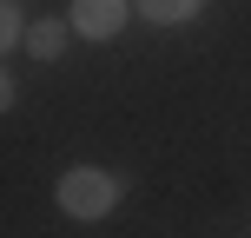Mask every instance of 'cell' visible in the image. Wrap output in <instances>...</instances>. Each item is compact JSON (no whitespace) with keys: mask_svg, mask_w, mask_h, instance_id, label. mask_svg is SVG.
Returning a JSON list of instances; mask_svg holds the SVG:
<instances>
[{"mask_svg":"<svg viewBox=\"0 0 251 238\" xmlns=\"http://www.w3.org/2000/svg\"><path fill=\"white\" fill-rule=\"evenodd\" d=\"M26 33H33V20H26V13H20V0H7V7H0V47H26Z\"/></svg>","mask_w":251,"mask_h":238,"instance_id":"5","label":"cell"},{"mask_svg":"<svg viewBox=\"0 0 251 238\" xmlns=\"http://www.w3.org/2000/svg\"><path fill=\"white\" fill-rule=\"evenodd\" d=\"M66 20H73L79 40H119L126 20H132V0H73Z\"/></svg>","mask_w":251,"mask_h":238,"instance_id":"2","label":"cell"},{"mask_svg":"<svg viewBox=\"0 0 251 238\" xmlns=\"http://www.w3.org/2000/svg\"><path fill=\"white\" fill-rule=\"evenodd\" d=\"M132 13L146 26H185V20L205 13V0H132Z\"/></svg>","mask_w":251,"mask_h":238,"instance_id":"3","label":"cell"},{"mask_svg":"<svg viewBox=\"0 0 251 238\" xmlns=\"http://www.w3.org/2000/svg\"><path fill=\"white\" fill-rule=\"evenodd\" d=\"M66 40H79V33H73V20H47V13H40L33 33H26V53H33V60H60Z\"/></svg>","mask_w":251,"mask_h":238,"instance_id":"4","label":"cell"},{"mask_svg":"<svg viewBox=\"0 0 251 238\" xmlns=\"http://www.w3.org/2000/svg\"><path fill=\"white\" fill-rule=\"evenodd\" d=\"M126 199L119 172H106V165H66L60 185H53V205H60L66 218H79V225H100V218H113Z\"/></svg>","mask_w":251,"mask_h":238,"instance_id":"1","label":"cell"}]
</instances>
